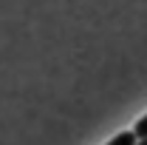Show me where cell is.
I'll list each match as a JSON object with an SVG mask.
<instances>
[{
  "label": "cell",
  "instance_id": "obj_1",
  "mask_svg": "<svg viewBox=\"0 0 147 145\" xmlns=\"http://www.w3.org/2000/svg\"><path fill=\"white\" fill-rule=\"evenodd\" d=\"M108 145H136V134H133V131H122V134L113 137Z\"/></svg>",
  "mask_w": 147,
  "mask_h": 145
},
{
  "label": "cell",
  "instance_id": "obj_2",
  "mask_svg": "<svg viewBox=\"0 0 147 145\" xmlns=\"http://www.w3.org/2000/svg\"><path fill=\"white\" fill-rule=\"evenodd\" d=\"M133 134H136V140H142V137H147V117H142V120L136 122V128H133Z\"/></svg>",
  "mask_w": 147,
  "mask_h": 145
}]
</instances>
